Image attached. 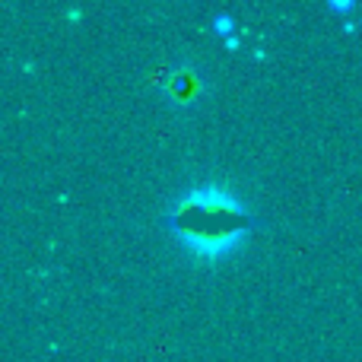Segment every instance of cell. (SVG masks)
<instances>
[{
  "label": "cell",
  "mask_w": 362,
  "mask_h": 362,
  "mask_svg": "<svg viewBox=\"0 0 362 362\" xmlns=\"http://www.w3.org/2000/svg\"><path fill=\"white\" fill-rule=\"evenodd\" d=\"M163 223L172 226L200 255H223L248 232L251 213L216 187H204L181 200L175 213H169Z\"/></svg>",
  "instance_id": "cell-1"
}]
</instances>
